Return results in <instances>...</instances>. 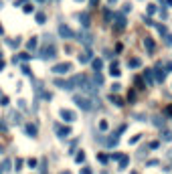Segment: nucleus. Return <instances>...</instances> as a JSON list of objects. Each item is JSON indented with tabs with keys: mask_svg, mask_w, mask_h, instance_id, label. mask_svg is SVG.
I'll return each mask as SVG.
<instances>
[{
	"mask_svg": "<svg viewBox=\"0 0 172 174\" xmlns=\"http://www.w3.org/2000/svg\"><path fill=\"white\" fill-rule=\"evenodd\" d=\"M118 162H120V170H126V168H128V164H130V156H124V154H122Z\"/></svg>",
	"mask_w": 172,
	"mask_h": 174,
	"instance_id": "nucleus-8",
	"label": "nucleus"
},
{
	"mask_svg": "<svg viewBox=\"0 0 172 174\" xmlns=\"http://www.w3.org/2000/svg\"><path fill=\"white\" fill-rule=\"evenodd\" d=\"M81 25H83V27L89 25V16H87V14H81Z\"/></svg>",
	"mask_w": 172,
	"mask_h": 174,
	"instance_id": "nucleus-17",
	"label": "nucleus"
},
{
	"mask_svg": "<svg viewBox=\"0 0 172 174\" xmlns=\"http://www.w3.org/2000/svg\"><path fill=\"white\" fill-rule=\"evenodd\" d=\"M79 41H83L85 45H91V35H87V33H81V35H79Z\"/></svg>",
	"mask_w": 172,
	"mask_h": 174,
	"instance_id": "nucleus-11",
	"label": "nucleus"
},
{
	"mask_svg": "<svg viewBox=\"0 0 172 174\" xmlns=\"http://www.w3.org/2000/svg\"><path fill=\"white\" fill-rule=\"evenodd\" d=\"M103 174H107V172H103Z\"/></svg>",
	"mask_w": 172,
	"mask_h": 174,
	"instance_id": "nucleus-38",
	"label": "nucleus"
},
{
	"mask_svg": "<svg viewBox=\"0 0 172 174\" xmlns=\"http://www.w3.org/2000/svg\"><path fill=\"white\" fill-rule=\"evenodd\" d=\"M0 174H2V168H0Z\"/></svg>",
	"mask_w": 172,
	"mask_h": 174,
	"instance_id": "nucleus-36",
	"label": "nucleus"
},
{
	"mask_svg": "<svg viewBox=\"0 0 172 174\" xmlns=\"http://www.w3.org/2000/svg\"><path fill=\"white\" fill-rule=\"evenodd\" d=\"M73 101L81 107L83 112H91V110H95V107L99 105V99H95V95H75L73 97Z\"/></svg>",
	"mask_w": 172,
	"mask_h": 174,
	"instance_id": "nucleus-1",
	"label": "nucleus"
},
{
	"mask_svg": "<svg viewBox=\"0 0 172 174\" xmlns=\"http://www.w3.org/2000/svg\"><path fill=\"white\" fill-rule=\"evenodd\" d=\"M77 2H81V0H77Z\"/></svg>",
	"mask_w": 172,
	"mask_h": 174,
	"instance_id": "nucleus-37",
	"label": "nucleus"
},
{
	"mask_svg": "<svg viewBox=\"0 0 172 174\" xmlns=\"http://www.w3.org/2000/svg\"><path fill=\"white\" fill-rule=\"evenodd\" d=\"M29 166H31V168H35V166H37V160H35V158H31V160H29Z\"/></svg>",
	"mask_w": 172,
	"mask_h": 174,
	"instance_id": "nucleus-30",
	"label": "nucleus"
},
{
	"mask_svg": "<svg viewBox=\"0 0 172 174\" xmlns=\"http://www.w3.org/2000/svg\"><path fill=\"white\" fill-rule=\"evenodd\" d=\"M120 89H122L120 83H114V85H112V91H120Z\"/></svg>",
	"mask_w": 172,
	"mask_h": 174,
	"instance_id": "nucleus-25",
	"label": "nucleus"
},
{
	"mask_svg": "<svg viewBox=\"0 0 172 174\" xmlns=\"http://www.w3.org/2000/svg\"><path fill=\"white\" fill-rule=\"evenodd\" d=\"M168 116H172V105H168Z\"/></svg>",
	"mask_w": 172,
	"mask_h": 174,
	"instance_id": "nucleus-33",
	"label": "nucleus"
},
{
	"mask_svg": "<svg viewBox=\"0 0 172 174\" xmlns=\"http://www.w3.org/2000/svg\"><path fill=\"white\" fill-rule=\"evenodd\" d=\"M128 65H130V67H134V69H138V67H142V61H140L138 57H134V59L128 61Z\"/></svg>",
	"mask_w": 172,
	"mask_h": 174,
	"instance_id": "nucleus-10",
	"label": "nucleus"
},
{
	"mask_svg": "<svg viewBox=\"0 0 172 174\" xmlns=\"http://www.w3.org/2000/svg\"><path fill=\"white\" fill-rule=\"evenodd\" d=\"M140 138H142V136H140V134H138V136H134V138H132V140H130V144H136V142H140Z\"/></svg>",
	"mask_w": 172,
	"mask_h": 174,
	"instance_id": "nucleus-28",
	"label": "nucleus"
},
{
	"mask_svg": "<svg viewBox=\"0 0 172 174\" xmlns=\"http://www.w3.org/2000/svg\"><path fill=\"white\" fill-rule=\"evenodd\" d=\"M144 47L148 49V53H154V41L146 37V39H144Z\"/></svg>",
	"mask_w": 172,
	"mask_h": 174,
	"instance_id": "nucleus-9",
	"label": "nucleus"
},
{
	"mask_svg": "<svg viewBox=\"0 0 172 174\" xmlns=\"http://www.w3.org/2000/svg\"><path fill=\"white\" fill-rule=\"evenodd\" d=\"M55 53H57V49H55L53 45H49V47H45V49L41 51L43 59H51V57H55Z\"/></svg>",
	"mask_w": 172,
	"mask_h": 174,
	"instance_id": "nucleus-5",
	"label": "nucleus"
},
{
	"mask_svg": "<svg viewBox=\"0 0 172 174\" xmlns=\"http://www.w3.org/2000/svg\"><path fill=\"white\" fill-rule=\"evenodd\" d=\"M110 101H114V103H116V105H122V101H120V99H118V97H114V95H110Z\"/></svg>",
	"mask_w": 172,
	"mask_h": 174,
	"instance_id": "nucleus-24",
	"label": "nucleus"
},
{
	"mask_svg": "<svg viewBox=\"0 0 172 174\" xmlns=\"http://www.w3.org/2000/svg\"><path fill=\"white\" fill-rule=\"evenodd\" d=\"M158 8H156V4H148V14H154Z\"/></svg>",
	"mask_w": 172,
	"mask_h": 174,
	"instance_id": "nucleus-20",
	"label": "nucleus"
},
{
	"mask_svg": "<svg viewBox=\"0 0 172 174\" xmlns=\"http://www.w3.org/2000/svg\"><path fill=\"white\" fill-rule=\"evenodd\" d=\"M156 81H164V73L156 69Z\"/></svg>",
	"mask_w": 172,
	"mask_h": 174,
	"instance_id": "nucleus-23",
	"label": "nucleus"
},
{
	"mask_svg": "<svg viewBox=\"0 0 172 174\" xmlns=\"http://www.w3.org/2000/svg\"><path fill=\"white\" fill-rule=\"evenodd\" d=\"M71 69H73L71 63H59V65H55V67H53V73H55V75H65V73H69Z\"/></svg>",
	"mask_w": 172,
	"mask_h": 174,
	"instance_id": "nucleus-2",
	"label": "nucleus"
},
{
	"mask_svg": "<svg viewBox=\"0 0 172 174\" xmlns=\"http://www.w3.org/2000/svg\"><path fill=\"white\" fill-rule=\"evenodd\" d=\"M55 132L59 134V138H67V136H71V130H69L67 126H61V124H55Z\"/></svg>",
	"mask_w": 172,
	"mask_h": 174,
	"instance_id": "nucleus-3",
	"label": "nucleus"
},
{
	"mask_svg": "<svg viewBox=\"0 0 172 174\" xmlns=\"http://www.w3.org/2000/svg\"><path fill=\"white\" fill-rule=\"evenodd\" d=\"M101 67H103V63H101L99 59H95V61H93V69H95V71H99Z\"/></svg>",
	"mask_w": 172,
	"mask_h": 174,
	"instance_id": "nucleus-16",
	"label": "nucleus"
},
{
	"mask_svg": "<svg viewBox=\"0 0 172 174\" xmlns=\"http://www.w3.org/2000/svg\"><path fill=\"white\" fill-rule=\"evenodd\" d=\"M116 2H118V0H107V4H110V6H114Z\"/></svg>",
	"mask_w": 172,
	"mask_h": 174,
	"instance_id": "nucleus-32",
	"label": "nucleus"
},
{
	"mask_svg": "<svg viewBox=\"0 0 172 174\" xmlns=\"http://www.w3.org/2000/svg\"><path fill=\"white\" fill-rule=\"evenodd\" d=\"M97 158H99V162H103V164H105V162H107V160H110V158H107V156H103V154H99V156H97Z\"/></svg>",
	"mask_w": 172,
	"mask_h": 174,
	"instance_id": "nucleus-27",
	"label": "nucleus"
},
{
	"mask_svg": "<svg viewBox=\"0 0 172 174\" xmlns=\"http://www.w3.org/2000/svg\"><path fill=\"white\" fill-rule=\"evenodd\" d=\"M162 140L164 142H172V132H170V130H164V132H162Z\"/></svg>",
	"mask_w": 172,
	"mask_h": 174,
	"instance_id": "nucleus-13",
	"label": "nucleus"
},
{
	"mask_svg": "<svg viewBox=\"0 0 172 174\" xmlns=\"http://www.w3.org/2000/svg\"><path fill=\"white\" fill-rule=\"evenodd\" d=\"M59 35H61L63 39H75V33H73L69 27H65V25H61V27H59Z\"/></svg>",
	"mask_w": 172,
	"mask_h": 174,
	"instance_id": "nucleus-4",
	"label": "nucleus"
},
{
	"mask_svg": "<svg viewBox=\"0 0 172 174\" xmlns=\"http://www.w3.org/2000/svg\"><path fill=\"white\" fill-rule=\"evenodd\" d=\"M0 154H2V148H0Z\"/></svg>",
	"mask_w": 172,
	"mask_h": 174,
	"instance_id": "nucleus-35",
	"label": "nucleus"
},
{
	"mask_svg": "<svg viewBox=\"0 0 172 174\" xmlns=\"http://www.w3.org/2000/svg\"><path fill=\"white\" fill-rule=\"evenodd\" d=\"M83 160H85V154H83V152H79V154L75 156V162H77V164H81Z\"/></svg>",
	"mask_w": 172,
	"mask_h": 174,
	"instance_id": "nucleus-18",
	"label": "nucleus"
},
{
	"mask_svg": "<svg viewBox=\"0 0 172 174\" xmlns=\"http://www.w3.org/2000/svg\"><path fill=\"white\" fill-rule=\"evenodd\" d=\"M144 79H146L148 83H152V81H154V71H152V69H148V71H144Z\"/></svg>",
	"mask_w": 172,
	"mask_h": 174,
	"instance_id": "nucleus-12",
	"label": "nucleus"
},
{
	"mask_svg": "<svg viewBox=\"0 0 172 174\" xmlns=\"http://www.w3.org/2000/svg\"><path fill=\"white\" fill-rule=\"evenodd\" d=\"M164 41H166V45H172V35L166 33V35H164Z\"/></svg>",
	"mask_w": 172,
	"mask_h": 174,
	"instance_id": "nucleus-22",
	"label": "nucleus"
},
{
	"mask_svg": "<svg viewBox=\"0 0 172 174\" xmlns=\"http://www.w3.org/2000/svg\"><path fill=\"white\" fill-rule=\"evenodd\" d=\"M61 118L65 120V122H75V120H77V116H75L71 110H61Z\"/></svg>",
	"mask_w": 172,
	"mask_h": 174,
	"instance_id": "nucleus-6",
	"label": "nucleus"
},
{
	"mask_svg": "<svg viewBox=\"0 0 172 174\" xmlns=\"http://www.w3.org/2000/svg\"><path fill=\"white\" fill-rule=\"evenodd\" d=\"M99 130H103V132H105V130H107V122H105V120H103V122L99 124Z\"/></svg>",
	"mask_w": 172,
	"mask_h": 174,
	"instance_id": "nucleus-26",
	"label": "nucleus"
},
{
	"mask_svg": "<svg viewBox=\"0 0 172 174\" xmlns=\"http://www.w3.org/2000/svg\"><path fill=\"white\" fill-rule=\"evenodd\" d=\"M10 166H12V164H10V160H6V162H4V168H2V170H10Z\"/></svg>",
	"mask_w": 172,
	"mask_h": 174,
	"instance_id": "nucleus-31",
	"label": "nucleus"
},
{
	"mask_svg": "<svg viewBox=\"0 0 172 174\" xmlns=\"http://www.w3.org/2000/svg\"><path fill=\"white\" fill-rule=\"evenodd\" d=\"M27 132H29L31 136H37V128H35V126H27Z\"/></svg>",
	"mask_w": 172,
	"mask_h": 174,
	"instance_id": "nucleus-19",
	"label": "nucleus"
},
{
	"mask_svg": "<svg viewBox=\"0 0 172 174\" xmlns=\"http://www.w3.org/2000/svg\"><path fill=\"white\" fill-rule=\"evenodd\" d=\"M59 174H71V172H69V170H65V172H59Z\"/></svg>",
	"mask_w": 172,
	"mask_h": 174,
	"instance_id": "nucleus-34",
	"label": "nucleus"
},
{
	"mask_svg": "<svg viewBox=\"0 0 172 174\" xmlns=\"http://www.w3.org/2000/svg\"><path fill=\"white\" fill-rule=\"evenodd\" d=\"M116 29H126V16L124 14L116 16Z\"/></svg>",
	"mask_w": 172,
	"mask_h": 174,
	"instance_id": "nucleus-7",
	"label": "nucleus"
},
{
	"mask_svg": "<svg viewBox=\"0 0 172 174\" xmlns=\"http://www.w3.org/2000/svg\"><path fill=\"white\" fill-rule=\"evenodd\" d=\"M81 174H93V170H91L89 166H83V168H81Z\"/></svg>",
	"mask_w": 172,
	"mask_h": 174,
	"instance_id": "nucleus-21",
	"label": "nucleus"
},
{
	"mask_svg": "<svg viewBox=\"0 0 172 174\" xmlns=\"http://www.w3.org/2000/svg\"><path fill=\"white\" fill-rule=\"evenodd\" d=\"M89 59H91V53H83V55H79V61H81V63H87Z\"/></svg>",
	"mask_w": 172,
	"mask_h": 174,
	"instance_id": "nucleus-14",
	"label": "nucleus"
},
{
	"mask_svg": "<svg viewBox=\"0 0 172 174\" xmlns=\"http://www.w3.org/2000/svg\"><path fill=\"white\" fill-rule=\"evenodd\" d=\"M154 27L158 29V33H160V35H166V33H168V29H166L164 25H154Z\"/></svg>",
	"mask_w": 172,
	"mask_h": 174,
	"instance_id": "nucleus-15",
	"label": "nucleus"
},
{
	"mask_svg": "<svg viewBox=\"0 0 172 174\" xmlns=\"http://www.w3.org/2000/svg\"><path fill=\"white\" fill-rule=\"evenodd\" d=\"M154 120H156V122H154L156 126H164V120H160V118H154Z\"/></svg>",
	"mask_w": 172,
	"mask_h": 174,
	"instance_id": "nucleus-29",
	"label": "nucleus"
}]
</instances>
